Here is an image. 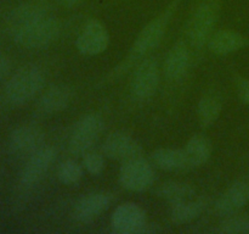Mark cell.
Listing matches in <instances>:
<instances>
[{
	"instance_id": "obj_1",
	"label": "cell",
	"mask_w": 249,
	"mask_h": 234,
	"mask_svg": "<svg viewBox=\"0 0 249 234\" xmlns=\"http://www.w3.org/2000/svg\"><path fill=\"white\" fill-rule=\"evenodd\" d=\"M181 1L182 0H172L167 5V7L157 17L151 20L141 29V32L136 37L135 41L131 45L128 55L124 58V60L119 65H117L109 72L107 78L104 79V83H109L118 79L121 76H123L130 68H133L139 61L147 58L155 49H157L160 46L163 38H164L165 33H167L170 21H172L173 16L175 15V12H177L178 7L180 6Z\"/></svg>"
},
{
	"instance_id": "obj_2",
	"label": "cell",
	"mask_w": 249,
	"mask_h": 234,
	"mask_svg": "<svg viewBox=\"0 0 249 234\" xmlns=\"http://www.w3.org/2000/svg\"><path fill=\"white\" fill-rule=\"evenodd\" d=\"M220 11V0H198L186 23L185 39L192 51L203 50L214 33Z\"/></svg>"
},
{
	"instance_id": "obj_21",
	"label": "cell",
	"mask_w": 249,
	"mask_h": 234,
	"mask_svg": "<svg viewBox=\"0 0 249 234\" xmlns=\"http://www.w3.org/2000/svg\"><path fill=\"white\" fill-rule=\"evenodd\" d=\"M153 163L164 171L189 170L184 149L160 148L156 149L151 155Z\"/></svg>"
},
{
	"instance_id": "obj_16",
	"label": "cell",
	"mask_w": 249,
	"mask_h": 234,
	"mask_svg": "<svg viewBox=\"0 0 249 234\" xmlns=\"http://www.w3.org/2000/svg\"><path fill=\"white\" fill-rule=\"evenodd\" d=\"M112 202V196L107 193H89L80 197L73 209V217L80 223H90L101 216Z\"/></svg>"
},
{
	"instance_id": "obj_13",
	"label": "cell",
	"mask_w": 249,
	"mask_h": 234,
	"mask_svg": "<svg viewBox=\"0 0 249 234\" xmlns=\"http://www.w3.org/2000/svg\"><path fill=\"white\" fill-rule=\"evenodd\" d=\"M192 49L185 38L179 39L168 51L163 63V72L169 82H180L190 70Z\"/></svg>"
},
{
	"instance_id": "obj_25",
	"label": "cell",
	"mask_w": 249,
	"mask_h": 234,
	"mask_svg": "<svg viewBox=\"0 0 249 234\" xmlns=\"http://www.w3.org/2000/svg\"><path fill=\"white\" fill-rule=\"evenodd\" d=\"M218 231L225 234H249V214H233L224 217Z\"/></svg>"
},
{
	"instance_id": "obj_30",
	"label": "cell",
	"mask_w": 249,
	"mask_h": 234,
	"mask_svg": "<svg viewBox=\"0 0 249 234\" xmlns=\"http://www.w3.org/2000/svg\"><path fill=\"white\" fill-rule=\"evenodd\" d=\"M28 1H36V2H44L46 0H28Z\"/></svg>"
},
{
	"instance_id": "obj_20",
	"label": "cell",
	"mask_w": 249,
	"mask_h": 234,
	"mask_svg": "<svg viewBox=\"0 0 249 234\" xmlns=\"http://www.w3.org/2000/svg\"><path fill=\"white\" fill-rule=\"evenodd\" d=\"M208 206L206 199H189L170 205V221L177 224H185L198 218Z\"/></svg>"
},
{
	"instance_id": "obj_11",
	"label": "cell",
	"mask_w": 249,
	"mask_h": 234,
	"mask_svg": "<svg viewBox=\"0 0 249 234\" xmlns=\"http://www.w3.org/2000/svg\"><path fill=\"white\" fill-rule=\"evenodd\" d=\"M109 45V33L99 20H90L80 31L75 40V48L85 56H95L104 53Z\"/></svg>"
},
{
	"instance_id": "obj_22",
	"label": "cell",
	"mask_w": 249,
	"mask_h": 234,
	"mask_svg": "<svg viewBox=\"0 0 249 234\" xmlns=\"http://www.w3.org/2000/svg\"><path fill=\"white\" fill-rule=\"evenodd\" d=\"M156 194L158 197L165 200L172 205L185 201V200L194 199L196 189L190 183L179 182V180H168V182L162 183L157 188Z\"/></svg>"
},
{
	"instance_id": "obj_7",
	"label": "cell",
	"mask_w": 249,
	"mask_h": 234,
	"mask_svg": "<svg viewBox=\"0 0 249 234\" xmlns=\"http://www.w3.org/2000/svg\"><path fill=\"white\" fill-rule=\"evenodd\" d=\"M45 144V133L36 124H21L12 129L7 139L10 154L16 158H28Z\"/></svg>"
},
{
	"instance_id": "obj_14",
	"label": "cell",
	"mask_w": 249,
	"mask_h": 234,
	"mask_svg": "<svg viewBox=\"0 0 249 234\" xmlns=\"http://www.w3.org/2000/svg\"><path fill=\"white\" fill-rule=\"evenodd\" d=\"M73 99V89L67 84H53L39 97L36 112L39 116H53L65 111Z\"/></svg>"
},
{
	"instance_id": "obj_15",
	"label": "cell",
	"mask_w": 249,
	"mask_h": 234,
	"mask_svg": "<svg viewBox=\"0 0 249 234\" xmlns=\"http://www.w3.org/2000/svg\"><path fill=\"white\" fill-rule=\"evenodd\" d=\"M248 201L249 183L245 180H236L218 197L214 204V211L219 217L224 218L240 212Z\"/></svg>"
},
{
	"instance_id": "obj_28",
	"label": "cell",
	"mask_w": 249,
	"mask_h": 234,
	"mask_svg": "<svg viewBox=\"0 0 249 234\" xmlns=\"http://www.w3.org/2000/svg\"><path fill=\"white\" fill-rule=\"evenodd\" d=\"M12 62L11 58L4 53H0V80L7 79L11 76Z\"/></svg>"
},
{
	"instance_id": "obj_19",
	"label": "cell",
	"mask_w": 249,
	"mask_h": 234,
	"mask_svg": "<svg viewBox=\"0 0 249 234\" xmlns=\"http://www.w3.org/2000/svg\"><path fill=\"white\" fill-rule=\"evenodd\" d=\"M182 149L189 168H197L203 166L209 160L213 151V145L208 136L198 133L192 136Z\"/></svg>"
},
{
	"instance_id": "obj_5",
	"label": "cell",
	"mask_w": 249,
	"mask_h": 234,
	"mask_svg": "<svg viewBox=\"0 0 249 234\" xmlns=\"http://www.w3.org/2000/svg\"><path fill=\"white\" fill-rule=\"evenodd\" d=\"M105 129V121L99 114H87L73 126L68 139V150L74 156H83L94 148Z\"/></svg>"
},
{
	"instance_id": "obj_12",
	"label": "cell",
	"mask_w": 249,
	"mask_h": 234,
	"mask_svg": "<svg viewBox=\"0 0 249 234\" xmlns=\"http://www.w3.org/2000/svg\"><path fill=\"white\" fill-rule=\"evenodd\" d=\"M102 154L111 160L124 162L142 156V146L130 134L123 131H116L105 138Z\"/></svg>"
},
{
	"instance_id": "obj_6",
	"label": "cell",
	"mask_w": 249,
	"mask_h": 234,
	"mask_svg": "<svg viewBox=\"0 0 249 234\" xmlns=\"http://www.w3.org/2000/svg\"><path fill=\"white\" fill-rule=\"evenodd\" d=\"M160 82V65L156 58L147 56L134 66L130 80V94L135 101L150 100L157 92Z\"/></svg>"
},
{
	"instance_id": "obj_18",
	"label": "cell",
	"mask_w": 249,
	"mask_h": 234,
	"mask_svg": "<svg viewBox=\"0 0 249 234\" xmlns=\"http://www.w3.org/2000/svg\"><path fill=\"white\" fill-rule=\"evenodd\" d=\"M247 37L232 29H219L212 34L207 48L215 55H229L248 45Z\"/></svg>"
},
{
	"instance_id": "obj_9",
	"label": "cell",
	"mask_w": 249,
	"mask_h": 234,
	"mask_svg": "<svg viewBox=\"0 0 249 234\" xmlns=\"http://www.w3.org/2000/svg\"><path fill=\"white\" fill-rule=\"evenodd\" d=\"M57 151L53 145H44L38 151L26 158L23 168L19 173V184L23 188H33L38 184L53 163L55 162Z\"/></svg>"
},
{
	"instance_id": "obj_4",
	"label": "cell",
	"mask_w": 249,
	"mask_h": 234,
	"mask_svg": "<svg viewBox=\"0 0 249 234\" xmlns=\"http://www.w3.org/2000/svg\"><path fill=\"white\" fill-rule=\"evenodd\" d=\"M62 31L61 21L53 14L10 32L17 45L31 50H40L55 43Z\"/></svg>"
},
{
	"instance_id": "obj_24",
	"label": "cell",
	"mask_w": 249,
	"mask_h": 234,
	"mask_svg": "<svg viewBox=\"0 0 249 234\" xmlns=\"http://www.w3.org/2000/svg\"><path fill=\"white\" fill-rule=\"evenodd\" d=\"M83 166L73 158H67L58 165L56 176L57 179L65 185L77 184L84 175Z\"/></svg>"
},
{
	"instance_id": "obj_17",
	"label": "cell",
	"mask_w": 249,
	"mask_h": 234,
	"mask_svg": "<svg viewBox=\"0 0 249 234\" xmlns=\"http://www.w3.org/2000/svg\"><path fill=\"white\" fill-rule=\"evenodd\" d=\"M50 14H53L51 7L44 2L31 1L27 4H22L12 9L7 15V28H9V32H11L19 27L32 23L36 20L43 19Z\"/></svg>"
},
{
	"instance_id": "obj_23",
	"label": "cell",
	"mask_w": 249,
	"mask_h": 234,
	"mask_svg": "<svg viewBox=\"0 0 249 234\" xmlns=\"http://www.w3.org/2000/svg\"><path fill=\"white\" fill-rule=\"evenodd\" d=\"M223 111V105L219 98L215 95L208 94L199 99L197 104V118L202 128H209L218 121Z\"/></svg>"
},
{
	"instance_id": "obj_29",
	"label": "cell",
	"mask_w": 249,
	"mask_h": 234,
	"mask_svg": "<svg viewBox=\"0 0 249 234\" xmlns=\"http://www.w3.org/2000/svg\"><path fill=\"white\" fill-rule=\"evenodd\" d=\"M57 4L60 5L61 7H65V9H71V7H74L77 5L82 4L84 0H56Z\"/></svg>"
},
{
	"instance_id": "obj_3",
	"label": "cell",
	"mask_w": 249,
	"mask_h": 234,
	"mask_svg": "<svg viewBox=\"0 0 249 234\" xmlns=\"http://www.w3.org/2000/svg\"><path fill=\"white\" fill-rule=\"evenodd\" d=\"M45 72L38 65H26L7 78L4 88L6 101L12 106H23L43 90Z\"/></svg>"
},
{
	"instance_id": "obj_10",
	"label": "cell",
	"mask_w": 249,
	"mask_h": 234,
	"mask_svg": "<svg viewBox=\"0 0 249 234\" xmlns=\"http://www.w3.org/2000/svg\"><path fill=\"white\" fill-rule=\"evenodd\" d=\"M147 224L145 210L135 202L121 204L111 217L112 231L117 234L143 233Z\"/></svg>"
},
{
	"instance_id": "obj_8",
	"label": "cell",
	"mask_w": 249,
	"mask_h": 234,
	"mask_svg": "<svg viewBox=\"0 0 249 234\" xmlns=\"http://www.w3.org/2000/svg\"><path fill=\"white\" fill-rule=\"evenodd\" d=\"M155 176L153 166L140 156L122 163L119 170V182L126 190L145 192L152 187Z\"/></svg>"
},
{
	"instance_id": "obj_27",
	"label": "cell",
	"mask_w": 249,
	"mask_h": 234,
	"mask_svg": "<svg viewBox=\"0 0 249 234\" xmlns=\"http://www.w3.org/2000/svg\"><path fill=\"white\" fill-rule=\"evenodd\" d=\"M236 89H237L238 98L245 104L249 105V79L245 77H238L236 80Z\"/></svg>"
},
{
	"instance_id": "obj_26",
	"label": "cell",
	"mask_w": 249,
	"mask_h": 234,
	"mask_svg": "<svg viewBox=\"0 0 249 234\" xmlns=\"http://www.w3.org/2000/svg\"><path fill=\"white\" fill-rule=\"evenodd\" d=\"M105 155L95 151H88L83 155V167L92 176H99L105 170Z\"/></svg>"
}]
</instances>
